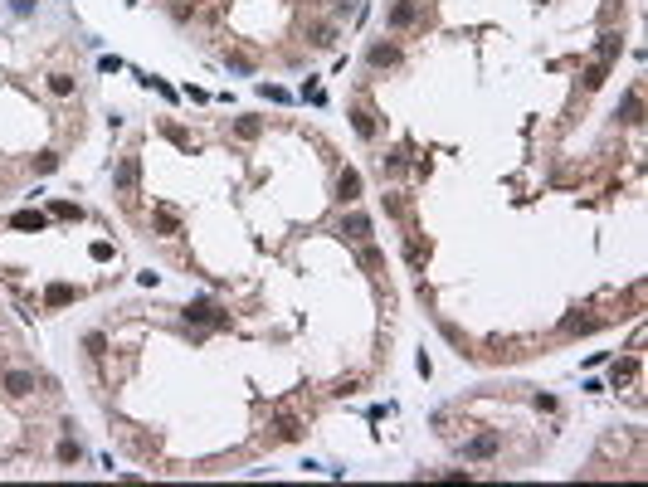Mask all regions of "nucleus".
Listing matches in <instances>:
<instances>
[{
	"label": "nucleus",
	"instance_id": "nucleus-14",
	"mask_svg": "<svg viewBox=\"0 0 648 487\" xmlns=\"http://www.w3.org/2000/svg\"><path fill=\"white\" fill-rule=\"evenodd\" d=\"M49 93H54V98H74V93H78L74 73H54V78H49Z\"/></svg>",
	"mask_w": 648,
	"mask_h": 487
},
{
	"label": "nucleus",
	"instance_id": "nucleus-23",
	"mask_svg": "<svg viewBox=\"0 0 648 487\" xmlns=\"http://www.w3.org/2000/svg\"><path fill=\"white\" fill-rule=\"evenodd\" d=\"M634 375H638V361H619V365H614V385L634 381Z\"/></svg>",
	"mask_w": 648,
	"mask_h": 487
},
{
	"label": "nucleus",
	"instance_id": "nucleus-2",
	"mask_svg": "<svg viewBox=\"0 0 648 487\" xmlns=\"http://www.w3.org/2000/svg\"><path fill=\"white\" fill-rule=\"evenodd\" d=\"M386 25H390V30H410V25H419V0H390Z\"/></svg>",
	"mask_w": 648,
	"mask_h": 487
},
{
	"label": "nucleus",
	"instance_id": "nucleus-19",
	"mask_svg": "<svg viewBox=\"0 0 648 487\" xmlns=\"http://www.w3.org/2000/svg\"><path fill=\"white\" fill-rule=\"evenodd\" d=\"M351 127H356L361 137H375V122H370V113H366V107H351Z\"/></svg>",
	"mask_w": 648,
	"mask_h": 487
},
{
	"label": "nucleus",
	"instance_id": "nucleus-30",
	"mask_svg": "<svg viewBox=\"0 0 648 487\" xmlns=\"http://www.w3.org/2000/svg\"><path fill=\"white\" fill-rule=\"evenodd\" d=\"M258 93H263V98H273V102H283V98H288L278 83H258Z\"/></svg>",
	"mask_w": 648,
	"mask_h": 487
},
{
	"label": "nucleus",
	"instance_id": "nucleus-4",
	"mask_svg": "<svg viewBox=\"0 0 648 487\" xmlns=\"http://www.w3.org/2000/svg\"><path fill=\"white\" fill-rule=\"evenodd\" d=\"M498 449H502V439L498 434H478V439H468V463H488V458H498Z\"/></svg>",
	"mask_w": 648,
	"mask_h": 487
},
{
	"label": "nucleus",
	"instance_id": "nucleus-24",
	"mask_svg": "<svg viewBox=\"0 0 648 487\" xmlns=\"http://www.w3.org/2000/svg\"><path fill=\"white\" fill-rule=\"evenodd\" d=\"M605 73H610V64H595V69H590V73H585V88H590V93H595V88L605 83Z\"/></svg>",
	"mask_w": 648,
	"mask_h": 487
},
{
	"label": "nucleus",
	"instance_id": "nucleus-15",
	"mask_svg": "<svg viewBox=\"0 0 648 487\" xmlns=\"http://www.w3.org/2000/svg\"><path fill=\"white\" fill-rule=\"evenodd\" d=\"M74 297H78V293H74V288H69V283H54V288H49V293H44V302H49V307H69V302H74Z\"/></svg>",
	"mask_w": 648,
	"mask_h": 487
},
{
	"label": "nucleus",
	"instance_id": "nucleus-21",
	"mask_svg": "<svg viewBox=\"0 0 648 487\" xmlns=\"http://www.w3.org/2000/svg\"><path fill=\"white\" fill-rule=\"evenodd\" d=\"M312 44H317V49H332V44H337V30H332V25H317V30H312Z\"/></svg>",
	"mask_w": 648,
	"mask_h": 487
},
{
	"label": "nucleus",
	"instance_id": "nucleus-5",
	"mask_svg": "<svg viewBox=\"0 0 648 487\" xmlns=\"http://www.w3.org/2000/svg\"><path fill=\"white\" fill-rule=\"evenodd\" d=\"M337 234H342V239H351V244H366V239H370V220H366L361 209H351L346 220L337 225Z\"/></svg>",
	"mask_w": 648,
	"mask_h": 487
},
{
	"label": "nucleus",
	"instance_id": "nucleus-22",
	"mask_svg": "<svg viewBox=\"0 0 648 487\" xmlns=\"http://www.w3.org/2000/svg\"><path fill=\"white\" fill-rule=\"evenodd\" d=\"M83 351H88V356H102V351H107V337H102V332H88V337H83Z\"/></svg>",
	"mask_w": 648,
	"mask_h": 487
},
{
	"label": "nucleus",
	"instance_id": "nucleus-12",
	"mask_svg": "<svg viewBox=\"0 0 648 487\" xmlns=\"http://www.w3.org/2000/svg\"><path fill=\"white\" fill-rule=\"evenodd\" d=\"M595 327H600V317H566V321H561L566 337H585V332H595Z\"/></svg>",
	"mask_w": 648,
	"mask_h": 487
},
{
	"label": "nucleus",
	"instance_id": "nucleus-11",
	"mask_svg": "<svg viewBox=\"0 0 648 487\" xmlns=\"http://www.w3.org/2000/svg\"><path fill=\"white\" fill-rule=\"evenodd\" d=\"M161 137H171V141H176V146H181V151H190V156H195V151H200V146H195V137H190V132H186V127H176V122H161Z\"/></svg>",
	"mask_w": 648,
	"mask_h": 487
},
{
	"label": "nucleus",
	"instance_id": "nucleus-28",
	"mask_svg": "<svg viewBox=\"0 0 648 487\" xmlns=\"http://www.w3.org/2000/svg\"><path fill=\"white\" fill-rule=\"evenodd\" d=\"M54 214H59V220H78V205H69V200H59V205H54Z\"/></svg>",
	"mask_w": 648,
	"mask_h": 487
},
{
	"label": "nucleus",
	"instance_id": "nucleus-7",
	"mask_svg": "<svg viewBox=\"0 0 648 487\" xmlns=\"http://www.w3.org/2000/svg\"><path fill=\"white\" fill-rule=\"evenodd\" d=\"M337 200H342V205H356V200H361V171H356V166H346V171L337 176Z\"/></svg>",
	"mask_w": 648,
	"mask_h": 487
},
{
	"label": "nucleus",
	"instance_id": "nucleus-3",
	"mask_svg": "<svg viewBox=\"0 0 648 487\" xmlns=\"http://www.w3.org/2000/svg\"><path fill=\"white\" fill-rule=\"evenodd\" d=\"M137 181H142V161H137V156H122V161H118V195L132 200V195H137Z\"/></svg>",
	"mask_w": 648,
	"mask_h": 487
},
{
	"label": "nucleus",
	"instance_id": "nucleus-20",
	"mask_svg": "<svg viewBox=\"0 0 648 487\" xmlns=\"http://www.w3.org/2000/svg\"><path fill=\"white\" fill-rule=\"evenodd\" d=\"M258 132H263V122H258V117H239V122H234V137H244V141H254Z\"/></svg>",
	"mask_w": 648,
	"mask_h": 487
},
{
	"label": "nucleus",
	"instance_id": "nucleus-17",
	"mask_svg": "<svg viewBox=\"0 0 648 487\" xmlns=\"http://www.w3.org/2000/svg\"><path fill=\"white\" fill-rule=\"evenodd\" d=\"M30 166H34V176H54V171H59V156H54V151H39Z\"/></svg>",
	"mask_w": 648,
	"mask_h": 487
},
{
	"label": "nucleus",
	"instance_id": "nucleus-9",
	"mask_svg": "<svg viewBox=\"0 0 648 487\" xmlns=\"http://www.w3.org/2000/svg\"><path fill=\"white\" fill-rule=\"evenodd\" d=\"M298 434H302V424H298L293 414H278V419H273V439H278V444H293Z\"/></svg>",
	"mask_w": 648,
	"mask_h": 487
},
{
	"label": "nucleus",
	"instance_id": "nucleus-27",
	"mask_svg": "<svg viewBox=\"0 0 648 487\" xmlns=\"http://www.w3.org/2000/svg\"><path fill=\"white\" fill-rule=\"evenodd\" d=\"M161 234H176V214H156V220H151Z\"/></svg>",
	"mask_w": 648,
	"mask_h": 487
},
{
	"label": "nucleus",
	"instance_id": "nucleus-16",
	"mask_svg": "<svg viewBox=\"0 0 648 487\" xmlns=\"http://www.w3.org/2000/svg\"><path fill=\"white\" fill-rule=\"evenodd\" d=\"M619 49H624V34H605V39H600V64H614Z\"/></svg>",
	"mask_w": 648,
	"mask_h": 487
},
{
	"label": "nucleus",
	"instance_id": "nucleus-13",
	"mask_svg": "<svg viewBox=\"0 0 648 487\" xmlns=\"http://www.w3.org/2000/svg\"><path fill=\"white\" fill-rule=\"evenodd\" d=\"M10 225H15V229H44L49 220H44L39 209H20V214H10Z\"/></svg>",
	"mask_w": 648,
	"mask_h": 487
},
{
	"label": "nucleus",
	"instance_id": "nucleus-31",
	"mask_svg": "<svg viewBox=\"0 0 648 487\" xmlns=\"http://www.w3.org/2000/svg\"><path fill=\"white\" fill-rule=\"evenodd\" d=\"M230 69H239V73H249V69H254V64H249V59H244V54H234V49H230Z\"/></svg>",
	"mask_w": 648,
	"mask_h": 487
},
{
	"label": "nucleus",
	"instance_id": "nucleus-8",
	"mask_svg": "<svg viewBox=\"0 0 648 487\" xmlns=\"http://www.w3.org/2000/svg\"><path fill=\"white\" fill-rule=\"evenodd\" d=\"M366 59H370L375 69H395V64H400V49H395V44H370Z\"/></svg>",
	"mask_w": 648,
	"mask_h": 487
},
{
	"label": "nucleus",
	"instance_id": "nucleus-26",
	"mask_svg": "<svg viewBox=\"0 0 648 487\" xmlns=\"http://www.w3.org/2000/svg\"><path fill=\"white\" fill-rule=\"evenodd\" d=\"M59 463H78V444H74V439L59 444Z\"/></svg>",
	"mask_w": 648,
	"mask_h": 487
},
{
	"label": "nucleus",
	"instance_id": "nucleus-18",
	"mask_svg": "<svg viewBox=\"0 0 648 487\" xmlns=\"http://www.w3.org/2000/svg\"><path fill=\"white\" fill-rule=\"evenodd\" d=\"M361 268H366V273H381V268H386V253L366 244V249H361Z\"/></svg>",
	"mask_w": 648,
	"mask_h": 487
},
{
	"label": "nucleus",
	"instance_id": "nucleus-29",
	"mask_svg": "<svg viewBox=\"0 0 648 487\" xmlns=\"http://www.w3.org/2000/svg\"><path fill=\"white\" fill-rule=\"evenodd\" d=\"M381 166H386V171H400V166H405V151H390V156H381Z\"/></svg>",
	"mask_w": 648,
	"mask_h": 487
},
{
	"label": "nucleus",
	"instance_id": "nucleus-6",
	"mask_svg": "<svg viewBox=\"0 0 648 487\" xmlns=\"http://www.w3.org/2000/svg\"><path fill=\"white\" fill-rule=\"evenodd\" d=\"M0 385H5L15 400H25V395H34L39 390V381H34V370H5V381H0Z\"/></svg>",
	"mask_w": 648,
	"mask_h": 487
},
{
	"label": "nucleus",
	"instance_id": "nucleus-10",
	"mask_svg": "<svg viewBox=\"0 0 648 487\" xmlns=\"http://www.w3.org/2000/svg\"><path fill=\"white\" fill-rule=\"evenodd\" d=\"M619 122H629V127L643 122V98H638V93H629V98L619 102Z\"/></svg>",
	"mask_w": 648,
	"mask_h": 487
},
{
	"label": "nucleus",
	"instance_id": "nucleus-25",
	"mask_svg": "<svg viewBox=\"0 0 648 487\" xmlns=\"http://www.w3.org/2000/svg\"><path fill=\"white\" fill-rule=\"evenodd\" d=\"M386 214H390V220H405V200L400 195H386Z\"/></svg>",
	"mask_w": 648,
	"mask_h": 487
},
{
	"label": "nucleus",
	"instance_id": "nucleus-1",
	"mask_svg": "<svg viewBox=\"0 0 648 487\" xmlns=\"http://www.w3.org/2000/svg\"><path fill=\"white\" fill-rule=\"evenodd\" d=\"M186 321L190 327H225V307L214 297H190L186 302Z\"/></svg>",
	"mask_w": 648,
	"mask_h": 487
}]
</instances>
